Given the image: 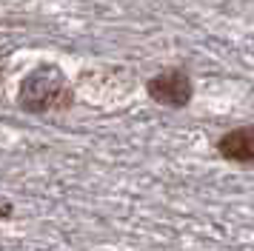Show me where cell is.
<instances>
[{"label": "cell", "mask_w": 254, "mask_h": 251, "mask_svg": "<svg viewBox=\"0 0 254 251\" xmlns=\"http://www.w3.org/2000/svg\"><path fill=\"white\" fill-rule=\"evenodd\" d=\"M71 103H74V91H71L69 80L52 63L32 68L17 86V106L26 114L66 112Z\"/></svg>", "instance_id": "6da1fadb"}, {"label": "cell", "mask_w": 254, "mask_h": 251, "mask_svg": "<svg viewBox=\"0 0 254 251\" xmlns=\"http://www.w3.org/2000/svg\"><path fill=\"white\" fill-rule=\"evenodd\" d=\"M146 94L157 106L186 109L191 103V97H194V83L189 77V71H183V68H166V71H157L154 77H149Z\"/></svg>", "instance_id": "7a4b0ae2"}, {"label": "cell", "mask_w": 254, "mask_h": 251, "mask_svg": "<svg viewBox=\"0 0 254 251\" xmlns=\"http://www.w3.org/2000/svg\"><path fill=\"white\" fill-rule=\"evenodd\" d=\"M217 154L226 163L254 166V126H237V128H229L226 134H220Z\"/></svg>", "instance_id": "3957f363"}, {"label": "cell", "mask_w": 254, "mask_h": 251, "mask_svg": "<svg viewBox=\"0 0 254 251\" xmlns=\"http://www.w3.org/2000/svg\"><path fill=\"white\" fill-rule=\"evenodd\" d=\"M0 217H12V205H9V203L0 205Z\"/></svg>", "instance_id": "277c9868"}]
</instances>
